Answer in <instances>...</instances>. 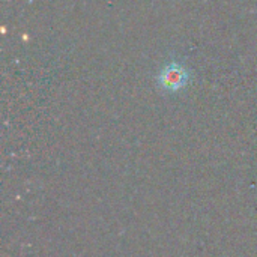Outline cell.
<instances>
[{
  "label": "cell",
  "instance_id": "obj_1",
  "mask_svg": "<svg viewBox=\"0 0 257 257\" xmlns=\"http://www.w3.org/2000/svg\"><path fill=\"white\" fill-rule=\"evenodd\" d=\"M190 80V72L179 63L167 65L160 74V84L169 92H176L182 89Z\"/></svg>",
  "mask_w": 257,
  "mask_h": 257
}]
</instances>
